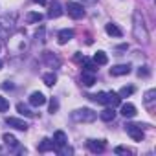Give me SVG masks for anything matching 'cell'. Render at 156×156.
Instances as JSON below:
<instances>
[{"mask_svg": "<svg viewBox=\"0 0 156 156\" xmlns=\"http://www.w3.org/2000/svg\"><path fill=\"white\" fill-rule=\"evenodd\" d=\"M132 31H134V39L141 44H147L149 42V31H147V24H145V19L140 11H134L132 15Z\"/></svg>", "mask_w": 156, "mask_h": 156, "instance_id": "cell-1", "label": "cell"}, {"mask_svg": "<svg viewBox=\"0 0 156 156\" xmlns=\"http://www.w3.org/2000/svg\"><path fill=\"white\" fill-rule=\"evenodd\" d=\"M98 118V112H94L92 108H77L72 112V119L77 123H92Z\"/></svg>", "mask_w": 156, "mask_h": 156, "instance_id": "cell-2", "label": "cell"}, {"mask_svg": "<svg viewBox=\"0 0 156 156\" xmlns=\"http://www.w3.org/2000/svg\"><path fill=\"white\" fill-rule=\"evenodd\" d=\"M149 127V125H141V123H127L125 125V130L127 134L134 140V141H141L143 140V129Z\"/></svg>", "mask_w": 156, "mask_h": 156, "instance_id": "cell-3", "label": "cell"}, {"mask_svg": "<svg viewBox=\"0 0 156 156\" xmlns=\"http://www.w3.org/2000/svg\"><path fill=\"white\" fill-rule=\"evenodd\" d=\"M66 9H68V15H70L72 19H75V20H79V19L85 17L83 4H79V2H68V4H66Z\"/></svg>", "mask_w": 156, "mask_h": 156, "instance_id": "cell-4", "label": "cell"}, {"mask_svg": "<svg viewBox=\"0 0 156 156\" xmlns=\"http://www.w3.org/2000/svg\"><path fill=\"white\" fill-rule=\"evenodd\" d=\"M42 61L50 66V68H59L61 66V59L57 55H53L51 51H42Z\"/></svg>", "mask_w": 156, "mask_h": 156, "instance_id": "cell-5", "label": "cell"}, {"mask_svg": "<svg viewBox=\"0 0 156 156\" xmlns=\"http://www.w3.org/2000/svg\"><path fill=\"white\" fill-rule=\"evenodd\" d=\"M6 123H8L9 127L17 129V130H26V129L30 127L24 119H19V118H6Z\"/></svg>", "mask_w": 156, "mask_h": 156, "instance_id": "cell-6", "label": "cell"}, {"mask_svg": "<svg viewBox=\"0 0 156 156\" xmlns=\"http://www.w3.org/2000/svg\"><path fill=\"white\" fill-rule=\"evenodd\" d=\"M88 149H90V152H94V154H98V152H103L105 151V140H90L88 143Z\"/></svg>", "mask_w": 156, "mask_h": 156, "instance_id": "cell-7", "label": "cell"}, {"mask_svg": "<svg viewBox=\"0 0 156 156\" xmlns=\"http://www.w3.org/2000/svg\"><path fill=\"white\" fill-rule=\"evenodd\" d=\"M127 73H130V64H118V66L110 68V75H114V77L127 75Z\"/></svg>", "mask_w": 156, "mask_h": 156, "instance_id": "cell-8", "label": "cell"}, {"mask_svg": "<svg viewBox=\"0 0 156 156\" xmlns=\"http://www.w3.org/2000/svg\"><path fill=\"white\" fill-rule=\"evenodd\" d=\"M72 39H73V30H68V28L61 30V31H59V35H57L59 44H66V42H70Z\"/></svg>", "mask_w": 156, "mask_h": 156, "instance_id": "cell-9", "label": "cell"}, {"mask_svg": "<svg viewBox=\"0 0 156 156\" xmlns=\"http://www.w3.org/2000/svg\"><path fill=\"white\" fill-rule=\"evenodd\" d=\"M53 143H55L57 149L62 147V145H68V136H66V132H64V130H57V132L53 134Z\"/></svg>", "mask_w": 156, "mask_h": 156, "instance_id": "cell-10", "label": "cell"}, {"mask_svg": "<svg viewBox=\"0 0 156 156\" xmlns=\"http://www.w3.org/2000/svg\"><path fill=\"white\" fill-rule=\"evenodd\" d=\"M44 103H46V98H44L42 92H33V94L30 96V105H33V107H42Z\"/></svg>", "mask_w": 156, "mask_h": 156, "instance_id": "cell-11", "label": "cell"}, {"mask_svg": "<svg viewBox=\"0 0 156 156\" xmlns=\"http://www.w3.org/2000/svg\"><path fill=\"white\" fill-rule=\"evenodd\" d=\"M61 15H62V8H61V4H59V2H53V4H50L48 17H50V19H59Z\"/></svg>", "mask_w": 156, "mask_h": 156, "instance_id": "cell-12", "label": "cell"}, {"mask_svg": "<svg viewBox=\"0 0 156 156\" xmlns=\"http://www.w3.org/2000/svg\"><path fill=\"white\" fill-rule=\"evenodd\" d=\"M81 83H83L85 87H92V85L96 83V73H92V72H85V70H83Z\"/></svg>", "mask_w": 156, "mask_h": 156, "instance_id": "cell-13", "label": "cell"}, {"mask_svg": "<svg viewBox=\"0 0 156 156\" xmlns=\"http://www.w3.org/2000/svg\"><path fill=\"white\" fill-rule=\"evenodd\" d=\"M121 116H125V118H134V116H136V107H134L132 103L121 105Z\"/></svg>", "mask_w": 156, "mask_h": 156, "instance_id": "cell-14", "label": "cell"}, {"mask_svg": "<svg viewBox=\"0 0 156 156\" xmlns=\"http://www.w3.org/2000/svg\"><path fill=\"white\" fill-rule=\"evenodd\" d=\"M55 149V143H53V140H50V138H44L41 143H39V151L41 152H48V151H53Z\"/></svg>", "mask_w": 156, "mask_h": 156, "instance_id": "cell-15", "label": "cell"}, {"mask_svg": "<svg viewBox=\"0 0 156 156\" xmlns=\"http://www.w3.org/2000/svg\"><path fill=\"white\" fill-rule=\"evenodd\" d=\"M105 31H107L110 37H121V35H123V31H121L116 24H112V22H108V24L105 26Z\"/></svg>", "mask_w": 156, "mask_h": 156, "instance_id": "cell-16", "label": "cell"}, {"mask_svg": "<svg viewBox=\"0 0 156 156\" xmlns=\"http://www.w3.org/2000/svg\"><path fill=\"white\" fill-rule=\"evenodd\" d=\"M0 28H2L6 33H9L13 30V19H9L8 15L6 17H0Z\"/></svg>", "mask_w": 156, "mask_h": 156, "instance_id": "cell-17", "label": "cell"}, {"mask_svg": "<svg viewBox=\"0 0 156 156\" xmlns=\"http://www.w3.org/2000/svg\"><path fill=\"white\" fill-rule=\"evenodd\" d=\"M94 62H96L98 66H103V64H107V62H108V57H107V53H105V51H96V53H94Z\"/></svg>", "mask_w": 156, "mask_h": 156, "instance_id": "cell-18", "label": "cell"}, {"mask_svg": "<svg viewBox=\"0 0 156 156\" xmlns=\"http://www.w3.org/2000/svg\"><path fill=\"white\" fill-rule=\"evenodd\" d=\"M99 118L103 119V121H114V118H116V112H114V108H105L101 114H99Z\"/></svg>", "mask_w": 156, "mask_h": 156, "instance_id": "cell-19", "label": "cell"}, {"mask_svg": "<svg viewBox=\"0 0 156 156\" xmlns=\"http://www.w3.org/2000/svg\"><path fill=\"white\" fill-rule=\"evenodd\" d=\"M119 103H121V98H119L116 92H108V103H107V105L112 107V108H116Z\"/></svg>", "mask_w": 156, "mask_h": 156, "instance_id": "cell-20", "label": "cell"}, {"mask_svg": "<svg viewBox=\"0 0 156 156\" xmlns=\"http://www.w3.org/2000/svg\"><path fill=\"white\" fill-rule=\"evenodd\" d=\"M42 81H44V85L53 87V85H55V81H57V75H55L53 72H48V73H44V75H42Z\"/></svg>", "mask_w": 156, "mask_h": 156, "instance_id": "cell-21", "label": "cell"}, {"mask_svg": "<svg viewBox=\"0 0 156 156\" xmlns=\"http://www.w3.org/2000/svg\"><path fill=\"white\" fill-rule=\"evenodd\" d=\"M41 20H42V15H41V13H37V11H30V13L26 15V22H30V24L41 22Z\"/></svg>", "mask_w": 156, "mask_h": 156, "instance_id": "cell-22", "label": "cell"}, {"mask_svg": "<svg viewBox=\"0 0 156 156\" xmlns=\"http://www.w3.org/2000/svg\"><path fill=\"white\" fill-rule=\"evenodd\" d=\"M2 140L6 141V145H8V147H17V145H19V140H17L13 134H9V132H6V134L2 136Z\"/></svg>", "mask_w": 156, "mask_h": 156, "instance_id": "cell-23", "label": "cell"}, {"mask_svg": "<svg viewBox=\"0 0 156 156\" xmlns=\"http://www.w3.org/2000/svg\"><path fill=\"white\" fill-rule=\"evenodd\" d=\"M17 110H19L22 116H28V118H33V116H35V112H31V110H30V107H28V105H24V103H19V105H17Z\"/></svg>", "mask_w": 156, "mask_h": 156, "instance_id": "cell-24", "label": "cell"}, {"mask_svg": "<svg viewBox=\"0 0 156 156\" xmlns=\"http://www.w3.org/2000/svg\"><path fill=\"white\" fill-rule=\"evenodd\" d=\"M154 99H156V90H154V88H152V90H147V92H145V98H143L145 105H151Z\"/></svg>", "mask_w": 156, "mask_h": 156, "instance_id": "cell-25", "label": "cell"}, {"mask_svg": "<svg viewBox=\"0 0 156 156\" xmlns=\"http://www.w3.org/2000/svg\"><path fill=\"white\" fill-rule=\"evenodd\" d=\"M132 94H134V87H123V88L118 92L119 98H127V96H132Z\"/></svg>", "mask_w": 156, "mask_h": 156, "instance_id": "cell-26", "label": "cell"}, {"mask_svg": "<svg viewBox=\"0 0 156 156\" xmlns=\"http://www.w3.org/2000/svg\"><path fill=\"white\" fill-rule=\"evenodd\" d=\"M6 110H9V101L0 96V112H6Z\"/></svg>", "mask_w": 156, "mask_h": 156, "instance_id": "cell-27", "label": "cell"}, {"mask_svg": "<svg viewBox=\"0 0 156 156\" xmlns=\"http://www.w3.org/2000/svg\"><path fill=\"white\" fill-rule=\"evenodd\" d=\"M35 39L39 41V42H44L46 39H44V26H41L39 30H37V33H35Z\"/></svg>", "mask_w": 156, "mask_h": 156, "instance_id": "cell-28", "label": "cell"}, {"mask_svg": "<svg viewBox=\"0 0 156 156\" xmlns=\"http://www.w3.org/2000/svg\"><path fill=\"white\" fill-rule=\"evenodd\" d=\"M57 110H59V101H57L55 98H51V101H50V112L55 114Z\"/></svg>", "mask_w": 156, "mask_h": 156, "instance_id": "cell-29", "label": "cell"}, {"mask_svg": "<svg viewBox=\"0 0 156 156\" xmlns=\"http://www.w3.org/2000/svg\"><path fill=\"white\" fill-rule=\"evenodd\" d=\"M57 152H59V154H62V156H66V154H72V152H73V149H72V147L62 145V147H59V149H57Z\"/></svg>", "mask_w": 156, "mask_h": 156, "instance_id": "cell-30", "label": "cell"}, {"mask_svg": "<svg viewBox=\"0 0 156 156\" xmlns=\"http://www.w3.org/2000/svg\"><path fill=\"white\" fill-rule=\"evenodd\" d=\"M138 75H140V77H149V75H151V70H149V66H141V68L138 70Z\"/></svg>", "mask_w": 156, "mask_h": 156, "instance_id": "cell-31", "label": "cell"}, {"mask_svg": "<svg viewBox=\"0 0 156 156\" xmlns=\"http://www.w3.org/2000/svg\"><path fill=\"white\" fill-rule=\"evenodd\" d=\"M2 88H4V90H13V88H15V85H13V83H9V81H6V83H2Z\"/></svg>", "mask_w": 156, "mask_h": 156, "instance_id": "cell-32", "label": "cell"}, {"mask_svg": "<svg viewBox=\"0 0 156 156\" xmlns=\"http://www.w3.org/2000/svg\"><path fill=\"white\" fill-rule=\"evenodd\" d=\"M114 152H116V154H127L129 151H127L125 147H116V149H114Z\"/></svg>", "mask_w": 156, "mask_h": 156, "instance_id": "cell-33", "label": "cell"}, {"mask_svg": "<svg viewBox=\"0 0 156 156\" xmlns=\"http://www.w3.org/2000/svg\"><path fill=\"white\" fill-rule=\"evenodd\" d=\"M81 2H83V4H88V6H92V4H96V2H98V0H81Z\"/></svg>", "mask_w": 156, "mask_h": 156, "instance_id": "cell-34", "label": "cell"}, {"mask_svg": "<svg viewBox=\"0 0 156 156\" xmlns=\"http://www.w3.org/2000/svg\"><path fill=\"white\" fill-rule=\"evenodd\" d=\"M35 2H37V4H42V6H44V4H46V0H35Z\"/></svg>", "mask_w": 156, "mask_h": 156, "instance_id": "cell-35", "label": "cell"}, {"mask_svg": "<svg viewBox=\"0 0 156 156\" xmlns=\"http://www.w3.org/2000/svg\"><path fill=\"white\" fill-rule=\"evenodd\" d=\"M0 70H2V61H0Z\"/></svg>", "mask_w": 156, "mask_h": 156, "instance_id": "cell-36", "label": "cell"}, {"mask_svg": "<svg viewBox=\"0 0 156 156\" xmlns=\"http://www.w3.org/2000/svg\"><path fill=\"white\" fill-rule=\"evenodd\" d=\"M0 151H2V149H0Z\"/></svg>", "mask_w": 156, "mask_h": 156, "instance_id": "cell-37", "label": "cell"}]
</instances>
